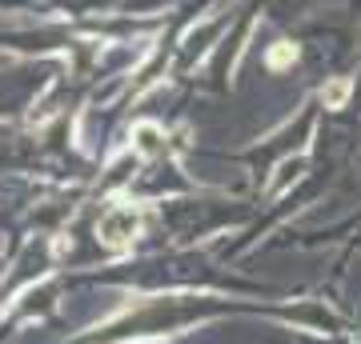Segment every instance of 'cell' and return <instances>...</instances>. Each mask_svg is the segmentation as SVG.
Wrapping results in <instances>:
<instances>
[{
    "label": "cell",
    "instance_id": "cell-2",
    "mask_svg": "<svg viewBox=\"0 0 361 344\" xmlns=\"http://www.w3.org/2000/svg\"><path fill=\"white\" fill-rule=\"evenodd\" d=\"M345 92H349L345 80H334V84L325 89V101H329V104H341V101H345Z\"/></svg>",
    "mask_w": 361,
    "mask_h": 344
},
{
    "label": "cell",
    "instance_id": "cell-1",
    "mask_svg": "<svg viewBox=\"0 0 361 344\" xmlns=\"http://www.w3.org/2000/svg\"><path fill=\"white\" fill-rule=\"evenodd\" d=\"M137 224H141V217H137L133 208H113V212H104V220H101L104 244H113V248L129 244V236L137 232Z\"/></svg>",
    "mask_w": 361,
    "mask_h": 344
},
{
    "label": "cell",
    "instance_id": "cell-4",
    "mask_svg": "<svg viewBox=\"0 0 361 344\" xmlns=\"http://www.w3.org/2000/svg\"><path fill=\"white\" fill-rule=\"evenodd\" d=\"M289 56H293V52H289V49H277V52H273V64H285V60H289Z\"/></svg>",
    "mask_w": 361,
    "mask_h": 344
},
{
    "label": "cell",
    "instance_id": "cell-3",
    "mask_svg": "<svg viewBox=\"0 0 361 344\" xmlns=\"http://www.w3.org/2000/svg\"><path fill=\"white\" fill-rule=\"evenodd\" d=\"M137 136H141V148H145V153H157V128H141Z\"/></svg>",
    "mask_w": 361,
    "mask_h": 344
}]
</instances>
